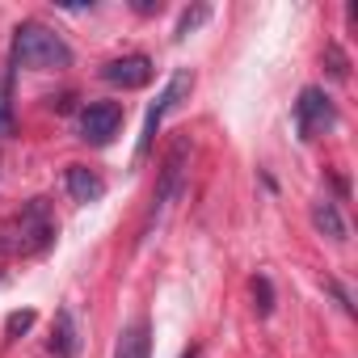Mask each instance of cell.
<instances>
[{
	"label": "cell",
	"mask_w": 358,
	"mask_h": 358,
	"mask_svg": "<svg viewBox=\"0 0 358 358\" xmlns=\"http://www.w3.org/2000/svg\"><path fill=\"white\" fill-rule=\"evenodd\" d=\"M324 64H329V76H333V80H345V76H350V59H345V51H341L337 43L324 47Z\"/></svg>",
	"instance_id": "obj_12"
},
{
	"label": "cell",
	"mask_w": 358,
	"mask_h": 358,
	"mask_svg": "<svg viewBox=\"0 0 358 358\" xmlns=\"http://www.w3.org/2000/svg\"><path fill=\"white\" fill-rule=\"evenodd\" d=\"M253 295H257V312H262V316H270V312H274V287H270V278H266V274H257V278H253Z\"/></svg>",
	"instance_id": "obj_14"
},
{
	"label": "cell",
	"mask_w": 358,
	"mask_h": 358,
	"mask_svg": "<svg viewBox=\"0 0 358 358\" xmlns=\"http://www.w3.org/2000/svg\"><path fill=\"white\" fill-rule=\"evenodd\" d=\"M186 169H190V135H177V139H173V148L164 152L160 182H156L152 203H148V215H143V241L152 236V224L169 211V203L182 194V186H186Z\"/></svg>",
	"instance_id": "obj_2"
},
{
	"label": "cell",
	"mask_w": 358,
	"mask_h": 358,
	"mask_svg": "<svg viewBox=\"0 0 358 358\" xmlns=\"http://www.w3.org/2000/svg\"><path fill=\"white\" fill-rule=\"evenodd\" d=\"M64 190H68L72 203L89 207V203H97V199L106 194V182H101V173L89 169V164H68V169H64Z\"/></svg>",
	"instance_id": "obj_8"
},
{
	"label": "cell",
	"mask_w": 358,
	"mask_h": 358,
	"mask_svg": "<svg viewBox=\"0 0 358 358\" xmlns=\"http://www.w3.org/2000/svg\"><path fill=\"white\" fill-rule=\"evenodd\" d=\"M207 17H211V9H207V5H194V9H186V13H182V22H177V38H186L190 30H199Z\"/></svg>",
	"instance_id": "obj_13"
},
{
	"label": "cell",
	"mask_w": 358,
	"mask_h": 358,
	"mask_svg": "<svg viewBox=\"0 0 358 358\" xmlns=\"http://www.w3.org/2000/svg\"><path fill=\"white\" fill-rule=\"evenodd\" d=\"M152 59L148 55H118V59H110L106 68H101V80L106 85H118V89H143L148 80H152Z\"/></svg>",
	"instance_id": "obj_7"
},
{
	"label": "cell",
	"mask_w": 358,
	"mask_h": 358,
	"mask_svg": "<svg viewBox=\"0 0 358 358\" xmlns=\"http://www.w3.org/2000/svg\"><path fill=\"white\" fill-rule=\"evenodd\" d=\"M333 127H337L333 97L320 85L299 89V101H295V131H299V139H316L320 131H333Z\"/></svg>",
	"instance_id": "obj_5"
},
{
	"label": "cell",
	"mask_w": 358,
	"mask_h": 358,
	"mask_svg": "<svg viewBox=\"0 0 358 358\" xmlns=\"http://www.w3.org/2000/svg\"><path fill=\"white\" fill-rule=\"evenodd\" d=\"M51 354H55V358H76V354H80V329H76V316H72V308H59V312H55V329H51Z\"/></svg>",
	"instance_id": "obj_9"
},
{
	"label": "cell",
	"mask_w": 358,
	"mask_h": 358,
	"mask_svg": "<svg viewBox=\"0 0 358 358\" xmlns=\"http://www.w3.org/2000/svg\"><path fill=\"white\" fill-rule=\"evenodd\" d=\"M324 287H329V291H333V295H337V303H341V308H345V312H354V303H350V291H345V287H341V282H324Z\"/></svg>",
	"instance_id": "obj_16"
},
{
	"label": "cell",
	"mask_w": 358,
	"mask_h": 358,
	"mask_svg": "<svg viewBox=\"0 0 358 358\" xmlns=\"http://www.w3.org/2000/svg\"><path fill=\"white\" fill-rule=\"evenodd\" d=\"M312 228H316L320 236L337 241V245L350 236V228H345V220H341V207H337L333 199H320V203H312Z\"/></svg>",
	"instance_id": "obj_11"
},
{
	"label": "cell",
	"mask_w": 358,
	"mask_h": 358,
	"mask_svg": "<svg viewBox=\"0 0 358 358\" xmlns=\"http://www.w3.org/2000/svg\"><path fill=\"white\" fill-rule=\"evenodd\" d=\"M55 236H59V224L51 215V203L47 199H30L22 207V215H17V241H13V249L38 257V253H47L55 245Z\"/></svg>",
	"instance_id": "obj_4"
},
{
	"label": "cell",
	"mask_w": 358,
	"mask_h": 358,
	"mask_svg": "<svg viewBox=\"0 0 358 358\" xmlns=\"http://www.w3.org/2000/svg\"><path fill=\"white\" fill-rule=\"evenodd\" d=\"M190 89H194V72H190V68H177V72L169 76V85L160 89V97L152 101V110H148V118H143V131H139V143H135V164H143V156H148L152 143H156V131H160L164 114H173L177 106H182V101L190 97Z\"/></svg>",
	"instance_id": "obj_3"
},
{
	"label": "cell",
	"mask_w": 358,
	"mask_h": 358,
	"mask_svg": "<svg viewBox=\"0 0 358 358\" xmlns=\"http://www.w3.org/2000/svg\"><path fill=\"white\" fill-rule=\"evenodd\" d=\"M122 118H127V110H122L118 101H89V106L80 110V118H76V131H80L85 143L106 148V143L118 135Z\"/></svg>",
	"instance_id": "obj_6"
},
{
	"label": "cell",
	"mask_w": 358,
	"mask_h": 358,
	"mask_svg": "<svg viewBox=\"0 0 358 358\" xmlns=\"http://www.w3.org/2000/svg\"><path fill=\"white\" fill-rule=\"evenodd\" d=\"M30 324H34V312H13L9 316V333H26Z\"/></svg>",
	"instance_id": "obj_15"
},
{
	"label": "cell",
	"mask_w": 358,
	"mask_h": 358,
	"mask_svg": "<svg viewBox=\"0 0 358 358\" xmlns=\"http://www.w3.org/2000/svg\"><path fill=\"white\" fill-rule=\"evenodd\" d=\"M135 13H160V5H152V0H139V5H135Z\"/></svg>",
	"instance_id": "obj_18"
},
{
	"label": "cell",
	"mask_w": 358,
	"mask_h": 358,
	"mask_svg": "<svg viewBox=\"0 0 358 358\" xmlns=\"http://www.w3.org/2000/svg\"><path fill=\"white\" fill-rule=\"evenodd\" d=\"M13 131V110H9V101H0V135H9Z\"/></svg>",
	"instance_id": "obj_17"
},
{
	"label": "cell",
	"mask_w": 358,
	"mask_h": 358,
	"mask_svg": "<svg viewBox=\"0 0 358 358\" xmlns=\"http://www.w3.org/2000/svg\"><path fill=\"white\" fill-rule=\"evenodd\" d=\"M13 72L30 68V72H64L72 68V47L64 43V34H55L43 22H22L13 30V51H9Z\"/></svg>",
	"instance_id": "obj_1"
},
{
	"label": "cell",
	"mask_w": 358,
	"mask_h": 358,
	"mask_svg": "<svg viewBox=\"0 0 358 358\" xmlns=\"http://www.w3.org/2000/svg\"><path fill=\"white\" fill-rule=\"evenodd\" d=\"M9 249H13V245H9V241H5V236H0V257H5V253H9Z\"/></svg>",
	"instance_id": "obj_19"
},
{
	"label": "cell",
	"mask_w": 358,
	"mask_h": 358,
	"mask_svg": "<svg viewBox=\"0 0 358 358\" xmlns=\"http://www.w3.org/2000/svg\"><path fill=\"white\" fill-rule=\"evenodd\" d=\"M114 358H152V324H148V316H135L122 329Z\"/></svg>",
	"instance_id": "obj_10"
}]
</instances>
